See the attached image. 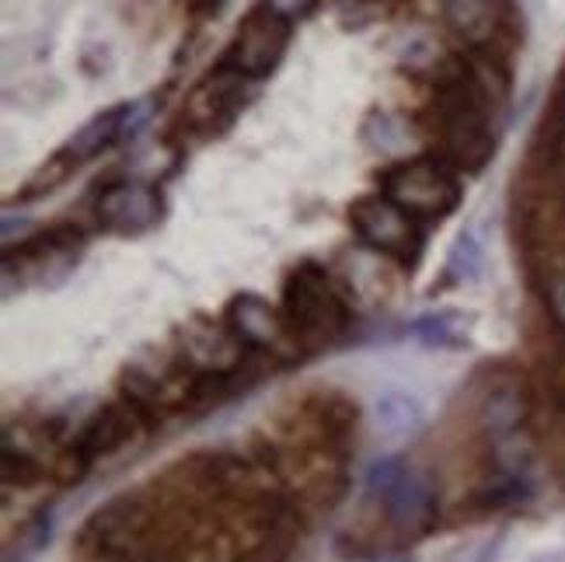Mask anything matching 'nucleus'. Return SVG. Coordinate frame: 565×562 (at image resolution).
I'll list each match as a JSON object with an SVG mask.
<instances>
[{
    "instance_id": "3",
    "label": "nucleus",
    "mask_w": 565,
    "mask_h": 562,
    "mask_svg": "<svg viewBox=\"0 0 565 562\" xmlns=\"http://www.w3.org/2000/svg\"><path fill=\"white\" fill-rule=\"evenodd\" d=\"M282 318L303 342H329L342 336L350 311L329 284V273L318 263H303L282 284Z\"/></svg>"
},
{
    "instance_id": "7",
    "label": "nucleus",
    "mask_w": 565,
    "mask_h": 562,
    "mask_svg": "<svg viewBox=\"0 0 565 562\" xmlns=\"http://www.w3.org/2000/svg\"><path fill=\"white\" fill-rule=\"evenodd\" d=\"M290 21H282L263 8H255L242 25H237L234 39L227 42V50L221 53V67L237 71L248 81H266L269 74H276V67L282 63L290 50Z\"/></svg>"
},
{
    "instance_id": "15",
    "label": "nucleus",
    "mask_w": 565,
    "mask_h": 562,
    "mask_svg": "<svg viewBox=\"0 0 565 562\" xmlns=\"http://www.w3.org/2000/svg\"><path fill=\"white\" fill-rule=\"evenodd\" d=\"M377 416H381V423L387 430H408L412 423L419 420V405L412 402L408 395H402V392H387L377 402Z\"/></svg>"
},
{
    "instance_id": "4",
    "label": "nucleus",
    "mask_w": 565,
    "mask_h": 562,
    "mask_svg": "<svg viewBox=\"0 0 565 562\" xmlns=\"http://www.w3.org/2000/svg\"><path fill=\"white\" fill-rule=\"evenodd\" d=\"M129 116H134V105H113V109L98 113L92 123H84L77 134L35 171V179L21 189V200H35L42 192H56L71 176H77V168L92 165L108 147L119 144L129 129Z\"/></svg>"
},
{
    "instance_id": "9",
    "label": "nucleus",
    "mask_w": 565,
    "mask_h": 562,
    "mask_svg": "<svg viewBox=\"0 0 565 562\" xmlns=\"http://www.w3.org/2000/svg\"><path fill=\"white\" fill-rule=\"evenodd\" d=\"M371 489L384 500L387 517L395 521L398 528H412L419 531L429 524L433 517V496L423 486V479H416L398 458H384L371 468Z\"/></svg>"
},
{
    "instance_id": "17",
    "label": "nucleus",
    "mask_w": 565,
    "mask_h": 562,
    "mask_svg": "<svg viewBox=\"0 0 565 562\" xmlns=\"http://www.w3.org/2000/svg\"><path fill=\"white\" fill-rule=\"evenodd\" d=\"M189 8H195V11H203V14H216L224 8V0H185Z\"/></svg>"
},
{
    "instance_id": "6",
    "label": "nucleus",
    "mask_w": 565,
    "mask_h": 562,
    "mask_svg": "<svg viewBox=\"0 0 565 562\" xmlns=\"http://www.w3.org/2000/svg\"><path fill=\"white\" fill-rule=\"evenodd\" d=\"M350 224L360 234V242L366 248H374L377 255H387L412 269L419 263V255L426 248V237L419 221H412L402 206H395L387 197H360L350 203Z\"/></svg>"
},
{
    "instance_id": "5",
    "label": "nucleus",
    "mask_w": 565,
    "mask_h": 562,
    "mask_svg": "<svg viewBox=\"0 0 565 562\" xmlns=\"http://www.w3.org/2000/svg\"><path fill=\"white\" fill-rule=\"evenodd\" d=\"M255 98V81L242 77L237 71L216 67L195 84L182 105V126L195 137H221L234 126Z\"/></svg>"
},
{
    "instance_id": "8",
    "label": "nucleus",
    "mask_w": 565,
    "mask_h": 562,
    "mask_svg": "<svg viewBox=\"0 0 565 562\" xmlns=\"http://www.w3.org/2000/svg\"><path fill=\"white\" fill-rule=\"evenodd\" d=\"M164 218V200L154 185L147 182H113L102 189V197L95 200V221L98 227L113 234H147L150 227H158Z\"/></svg>"
},
{
    "instance_id": "19",
    "label": "nucleus",
    "mask_w": 565,
    "mask_h": 562,
    "mask_svg": "<svg viewBox=\"0 0 565 562\" xmlns=\"http://www.w3.org/2000/svg\"><path fill=\"white\" fill-rule=\"evenodd\" d=\"M562 88H565V71H562Z\"/></svg>"
},
{
    "instance_id": "10",
    "label": "nucleus",
    "mask_w": 565,
    "mask_h": 562,
    "mask_svg": "<svg viewBox=\"0 0 565 562\" xmlns=\"http://www.w3.org/2000/svg\"><path fill=\"white\" fill-rule=\"evenodd\" d=\"M444 25L471 50H492L503 35V8L495 0H440Z\"/></svg>"
},
{
    "instance_id": "2",
    "label": "nucleus",
    "mask_w": 565,
    "mask_h": 562,
    "mask_svg": "<svg viewBox=\"0 0 565 562\" xmlns=\"http://www.w3.org/2000/svg\"><path fill=\"white\" fill-rule=\"evenodd\" d=\"M381 197H387L395 206H402L412 221L433 224L450 218L461 206V176L450 165H444L437 155H419L384 168L377 176Z\"/></svg>"
},
{
    "instance_id": "16",
    "label": "nucleus",
    "mask_w": 565,
    "mask_h": 562,
    "mask_svg": "<svg viewBox=\"0 0 565 562\" xmlns=\"http://www.w3.org/2000/svg\"><path fill=\"white\" fill-rule=\"evenodd\" d=\"M258 8L282 18V21H303V18H311L315 8H318V0H258Z\"/></svg>"
},
{
    "instance_id": "13",
    "label": "nucleus",
    "mask_w": 565,
    "mask_h": 562,
    "mask_svg": "<svg viewBox=\"0 0 565 562\" xmlns=\"http://www.w3.org/2000/svg\"><path fill=\"white\" fill-rule=\"evenodd\" d=\"M412 336L426 346H440V350H465L468 329L454 315H426L412 321Z\"/></svg>"
},
{
    "instance_id": "14",
    "label": "nucleus",
    "mask_w": 565,
    "mask_h": 562,
    "mask_svg": "<svg viewBox=\"0 0 565 562\" xmlns=\"http://www.w3.org/2000/svg\"><path fill=\"white\" fill-rule=\"evenodd\" d=\"M478 269H482V245H478V237L471 231H465L458 242L450 248V258H447V276L465 284V279H475Z\"/></svg>"
},
{
    "instance_id": "12",
    "label": "nucleus",
    "mask_w": 565,
    "mask_h": 562,
    "mask_svg": "<svg viewBox=\"0 0 565 562\" xmlns=\"http://www.w3.org/2000/svg\"><path fill=\"white\" fill-rule=\"evenodd\" d=\"M531 276L541 290V300H545L548 315L565 329V255L537 258V263H531Z\"/></svg>"
},
{
    "instance_id": "11",
    "label": "nucleus",
    "mask_w": 565,
    "mask_h": 562,
    "mask_svg": "<svg viewBox=\"0 0 565 562\" xmlns=\"http://www.w3.org/2000/svg\"><path fill=\"white\" fill-rule=\"evenodd\" d=\"M224 321L231 326V332L242 339V342H252V346H276L287 332V318H282L279 308H273L263 294H234L227 300V311H224Z\"/></svg>"
},
{
    "instance_id": "1",
    "label": "nucleus",
    "mask_w": 565,
    "mask_h": 562,
    "mask_svg": "<svg viewBox=\"0 0 565 562\" xmlns=\"http://www.w3.org/2000/svg\"><path fill=\"white\" fill-rule=\"evenodd\" d=\"M486 67L454 60L433 84V98L423 109V126L433 140V155L450 165L458 176H478L499 147L495 134V105L503 95L507 74H489Z\"/></svg>"
},
{
    "instance_id": "18",
    "label": "nucleus",
    "mask_w": 565,
    "mask_h": 562,
    "mask_svg": "<svg viewBox=\"0 0 565 562\" xmlns=\"http://www.w3.org/2000/svg\"><path fill=\"white\" fill-rule=\"evenodd\" d=\"M387 562H412V559H387Z\"/></svg>"
}]
</instances>
